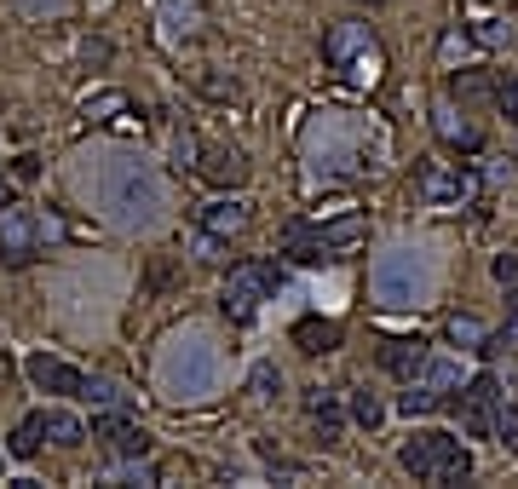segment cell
I'll return each mask as SVG.
<instances>
[{
	"mask_svg": "<svg viewBox=\"0 0 518 489\" xmlns=\"http://www.w3.org/2000/svg\"><path fill=\"white\" fill-rule=\"evenodd\" d=\"M369 242V213H334V219H294L283 231V248L300 265H329Z\"/></svg>",
	"mask_w": 518,
	"mask_h": 489,
	"instance_id": "cell-1",
	"label": "cell"
},
{
	"mask_svg": "<svg viewBox=\"0 0 518 489\" xmlns=\"http://www.w3.org/2000/svg\"><path fill=\"white\" fill-rule=\"evenodd\" d=\"M398 466L415 484H467L472 478V449L449 432H415L398 449Z\"/></svg>",
	"mask_w": 518,
	"mask_h": 489,
	"instance_id": "cell-2",
	"label": "cell"
},
{
	"mask_svg": "<svg viewBox=\"0 0 518 489\" xmlns=\"http://www.w3.org/2000/svg\"><path fill=\"white\" fill-rule=\"evenodd\" d=\"M283 288V271H277V259H242L225 271V288H219V311L231 317V323H254L259 305L271 300Z\"/></svg>",
	"mask_w": 518,
	"mask_h": 489,
	"instance_id": "cell-3",
	"label": "cell"
},
{
	"mask_svg": "<svg viewBox=\"0 0 518 489\" xmlns=\"http://www.w3.org/2000/svg\"><path fill=\"white\" fill-rule=\"evenodd\" d=\"M323 58H329V70L352 75V81H375V70H380V41H375V29L363 24V18L329 24V29H323Z\"/></svg>",
	"mask_w": 518,
	"mask_h": 489,
	"instance_id": "cell-4",
	"label": "cell"
},
{
	"mask_svg": "<svg viewBox=\"0 0 518 489\" xmlns=\"http://www.w3.org/2000/svg\"><path fill=\"white\" fill-rule=\"evenodd\" d=\"M415 190H421L426 208H472V196H478V173H472L467 162L426 156L421 173H415Z\"/></svg>",
	"mask_w": 518,
	"mask_h": 489,
	"instance_id": "cell-5",
	"label": "cell"
},
{
	"mask_svg": "<svg viewBox=\"0 0 518 489\" xmlns=\"http://www.w3.org/2000/svg\"><path fill=\"white\" fill-rule=\"evenodd\" d=\"M501 380L495 374H472V380H461V397H449V409H455V420H461V432L467 438H495V409H501Z\"/></svg>",
	"mask_w": 518,
	"mask_h": 489,
	"instance_id": "cell-6",
	"label": "cell"
},
{
	"mask_svg": "<svg viewBox=\"0 0 518 489\" xmlns=\"http://www.w3.org/2000/svg\"><path fill=\"white\" fill-rule=\"evenodd\" d=\"M87 438H93L98 449H110L116 461H139V455H150V432H144L127 409H98L93 426H87Z\"/></svg>",
	"mask_w": 518,
	"mask_h": 489,
	"instance_id": "cell-7",
	"label": "cell"
},
{
	"mask_svg": "<svg viewBox=\"0 0 518 489\" xmlns=\"http://www.w3.org/2000/svg\"><path fill=\"white\" fill-rule=\"evenodd\" d=\"M41 236H47V225H41V213L29 208H0V265H29V259L41 254Z\"/></svg>",
	"mask_w": 518,
	"mask_h": 489,
	"instance_id": "cell-8",
	"label": "cell"
},
{
	"mask_svg": "<svg viewBox=\"0 0 518 489\" xmlns=\"http://www.w3.org/2000/svg\"><path fill=\"white\" fill-rule=\"evenodd\" d=\"M24 374L35 392H52V397H81V386H87V374L75 369L70 357H52V351H35L24 363Z\"/></svg>",
	"mask_w": 518,
	"mask_h": 489,
	"instance_id": "cell-9",
	"label": "cell"
},
{
	"mask_svg": "<svg viewBox=\"0 0 518 489\" xmlns=\"http://www.w3.org/2000/svg\"><path fill=\"white\" fill-rule=\"evenodd\" d=\"M196 173H202L213 190H242L248 185V156H242L236 144H208V150L196 156Z\"/></svg>",
	"mask_w": 518,
	"mask_h": 489,
	"instance_id": "cell-10",
	"label": "cell"
},
{
	"mask_svg": "<svg viewBox=\"0 0 518 489\" xmlns=\"http://www.w3.org/2000/svg\"><path fill=\"white\" fill-rule=\"evenodd\" d=\"M306 415H311V432H317L323 449L346 443V409H340V392H329V386H306Z\"/></svg>",
	"mask_w": 518,
	"mask_h": 489,
	"instance_id": "cell-11",
	"label": "cell"
},
{
	"mask_svg": "<svg viewBox=\"0 0 518 489\" xmlns=\"http://www.w3.org/2000/svg\"><path fill=\"white\" fill-rule=\"evenodd\" d=\"M426 357H432V346H426L421 334H392V340H380V369L398 374V380H415V374L426 369Z\"/></svg>",
	"mask_w": 518,
	"mask_h": 489,
	"instance_id": "cell-12",
	"label": "cell"
},
{
	"mask_svg": "<svg viewBox=\"0 0 518 489\" xmlns=\"http://www.w3.org/2000/svg\"><path fill=\"white\" fill-rule=\"evenodd\" d=\"M340 340H346V328H340V323H329V317H300V323H294V346L306 351V357L340 351Z\"/></svg>",
	"mask_w": 518,
	"mask_h": 489,
	"instance_id": "cell-13",
	"label": "cell"
},
{
	"mask_svg": "<svg viewBox=\"0 0 518 489\" xmlns=\"http://www.w3.org/2000/svg\"><path fill=\"white\" fill-rule=\"evenodd\" d=\"M432 127H438V139L455 144V150H478V144H484V133H478L467 116H455V104H438V110H432Z\"/></svg>",
	"mask_w": 518,
	"mask_h": 489,
	"instance_id": "cell-14",
	"label": "cell"
},
{
	"mask_svg": "<svg viewBox=\"0 0 518 489\" xmlns=\"http://www.w3.org/2000/svg\"><path fill=\"white\" fill-rule=\"evenodd\" d=\"M202 231L219 242V236H242L248 231V202H208L202 208Z\"/></svg>",
	"mask_w": 518,
	"mask_h": 489,
	"instance_id": "cell-15",
	"label": "cell"
},
{
	"mask_svg": "<svg viewBox=\"0 0 518 489\" xmlns=\"http://www.w3.org/2000/svg\"><path fill=\"white\" fill-rule=\"evenodd\" d=\"M41 432H47L52 449H81V443H87V426H81V415H70V409H41Z\"/></svg>",
	"mask_w": 518,
	"mask_h": 489,
	"instance_id": "cell-16",
	"label": "cell"
},
{
	"mask_svg": "<svg viewBox=\"0 0 518 489\" xmlns=\"http://www.w3.org/2000/svg\"><path fill=\"white\" fill-rule=\"evenodd\" d=\"M449 397L438 392V386H432V380H421V374H415V380H403V392H398V415H432V409H444Z\"/></svg>",
	"mask_w": 518,
	"mask_h": 489,
	"instance_id": "cell-17",
	"label": "cell"
},
{
	"mask_svg": "<svg viewBox=\"0 0 518 489\" xmlns=\"http://www.w3.org/2000/svg\"><path fill=\"white\" fill-rule=\"evenodd\" d=\"M81 403H93V409H133V392H127V386H116V380H104V374H87Z\"/></svg>",
	"mask_w": 518,
	"mask_h": 489,
	"instance_id": "cell-18",
	"label": "cell"
},
{
	"mask_svg": "<svg viewBox=\"0 0 518 489\" xmlns=\"http://www.w3.org/2000/svg\"><path fill=\"white\" fill-rule=\"evenodd\" d=\"M41 443H47V432H41V415H29L12 426V438H6V455L12 461H35L41 455Z\"/></svg>",
	"mask_w": 518,
	"mask_h": 489,
	"instance_id": "cell-19",
	"label": "cell"
},
{
	"mask_svg": "<svg viewBox=\"0 0 518 489\" xmlns=\"http://www.w3.org/2000/svg\"><path fill=\"white\" fill-rule=\"evenodd\" d=\"M495 93V81L484 70H449V98H461V104H484Z\"/></svg>",
	"mask_w": 518,
	"mask_h": 489,
	"instance_id": "cell-20",
	"label": "cell"
},
{
	"mask_svg": "<svg viewBox=\"0 0 518 489\" xmlns=\"http://www.w3.org/2000/svg\"><path fill=\"white\" fill-rule=\"evenodd\" d=\"M449 340H455V346L461 351H484V340H490V328L478 323V317H472V311H455V317H449V328H444Z\"/></svg>",
	"mask_w": 518,
	"mask_h": 489,
	"instance_id": "cell-21",
	"label": "cell"
},
{
	"mask_svg": "<svg viewBox=\"0 0 518 489\" xmlns=\"http://www.w3.org/2000/svg\"><path fill=\"white\" fill-rule=\"evenodd\" d=\"M352 420L363 426V432H375L380 420H386V403H380L369 386H357V392H352Z\"/></svg>",
	"mask_w": 518,
	"mask_h": 489,
	"instance_id": "cell-22",
	"label": "cell"
},
{
	"mask_svg": "<svg viewBox=\"0 0 518 489\" xmlns=\"http://www.w3.org/2000/svg\"><path fill=\"white\" fill-rule=\"evenodd\" d=\"M495 443L507 455H518V403L513 397H501V409H495Z\"/></svg>",
	"mask_w": 518,
	"mask_h": 489,
	"instance_id": "cell-23",
	"label": "cell"
},
{
	"mask_svg": "<svg viewBox=\"0 0 518 489\" xmlns=\"http://www.w3.org/2000/svg\"><path fill=\"white\" fill-rule=\"evenodd\" d=\"M248 392H254L259 403H265V397H277V392H283V374L271 369V363H259V369H254V380H248Z\"/></svg>",
	"mask_w": 518,
	"mask_h": 489,
	"instance_id": "cell-24",
	"label": "cell"
},
{
	"mask_svg": "<svg viewBox=\"0 0 518 489\" xmlns=\"http://www.w3.org/2000/svg\"><path fill=\"white\" fill-rule=\"evenodd\" d=\"M110 110H127V93H98V98H87V116H93V121H110Z\"/></svg>",
	"mask_w": 518,
	"mask_h": 489,
	"instance_id": "cell-25",
	"label": "cell"
},
{
	"mask_svg": "<svg viewBox=\"0 0 518 489\" xmlns=\"http://www.w3.org/2000/svg\"><path fill=\"white\" fill-rule=\"evenodd\" d=\"M196 156H202V139H196V133H179V139H173V162L196 167Z\"/></svg>",
	"mask_w": 518,
	"mask_h": 489,
	"instance_id": "cell-26",
	"label": "cell"
},
{
	"mask_svg": "<svg viewBox=\"0 0 518 489\" xmlns=\"http://www.w3.org/2000/svg\"><path fill=\"white\" fill-rule=\"evenodd\" d=\"M495 104H501V110H507V121L518 127V75H507V81L495 87Z\"/></svg>",
	"mask_w": 518,
	"mask_h": 489,
	"instance_id": "cell-27",
	"label": "cell"
},
{
	"mask_svg": "<svg viewBox=\"0 0 518 489\" xmlns=\"http://www.w3.org/2000/svg\"><path fill=\"white\" fill-rule=\"evenodd\" d=\"M495 282H518V254H495Z\"/></svg>",
	"mask_w": 518,
	"mask_h": 489,
	"instance_id": "cell-28",
	"label": "cell"
},
{
	"mask_svg": "<svg viewBox=\"0 0 518 489\" xmlns=\"http://www.w3.org/2000/svg\"><path fill=\"white\" fill-rule=\"evenodd\" d=\"M18 202V179H12V167H0V208H12Z\"/></svg>",
	"mask_w": 518,
	"mask_h": 489,
	"instance_id": "cell-29",
	"label": "cell"
},
{
	"mask_svg": "<svg viewBox=\"0 0 518 489\" xmlns=\"http://www.w3.org/2000/svg\"><path fill=\"white\" fill-rule=\"evenodd\" d=\"M202 87H208L213 98H236V81H225V75H202Z\"/></svg>",
	"mask_w": 518,
	"mask_h": 489,
	"instance_id": "cell-30",
	"label": "cell"
},
{
	"mask_svg": "<svg viewBox=\"0 0 518 489\" xmlns=\"http://www.w3.org/2000/svg\"><path fill=\"white\" fill-rule=\"evenodd\" d=\"M12 179H18V185H29V179H35V156H18V162H12Z\"/></svg>",
	"mask_w": 518,
	"mask_h": 489,
	"instance_id": "cell-31",
	"label": "cell"
},
{
	"mask_svg": "<svg viewBox=\"0 0 518 489\" xmlns=\"http://www.w3.org/2000/svg\"><path fill=\"white\" fill-rule=\"evenodd\" d=\"M110 58V41H87V64H104Z\"/></svg>",
	"mask_w": 518,
	"mask_h": 489,
	"instance_id": "cell-32",
	"label": "cell"
},
{
	"mask_svg": "<svg viewBox=\"0 0 518 489\" xmlns=\"http://www.w3.org/2000/svg\"><path fill=\"white\" fill-rule=\"evenodd\" d=\"M6 369H12V363H6V357H0V380H6Z\"/></svg>",
	"mask_w": 518,
	"mask_h": 489,
	"instance_id": "cell-33",
	"label": "cell"
},
{
	"mask_svg": "<svg viewBox=\"0 0 518 489\" xmlns=\"http://www.w3.org/2000/svg\"><path fill=\"white\" fill-rule=\"evenodd\" d=\"M357 6H386V0H357Z\"/></svg>",
	"mask_w": 518,
	"mask_h": 489,
	"instance_id": "cell-34",
	"label": "cell"
}]
</instances>
